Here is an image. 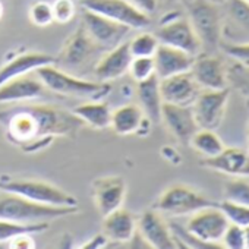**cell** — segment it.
Wrapping results in <instances>:
<instances>
[{
	"mask_svg": "<svg viewBox=\"0 0 249 249\" xmlns=\"http://www.w3.org/2000/svg\"><path fill=\"white\" fill-rule=\"evenodd\" d=\"M138 231L148 243L150 248L156 249H175L176 242L170 230V224L153 210L145 211L138 218Z\"/></svg>",
	"mask_w": 249,
	"mask_h": 249,
	"instance_id": "d6986e66",
	"label": "cell"
},
{
	"mask_svg": "<svg viewBox=\"0 0 249 249\" xmlns=\"http://www.w3.org/2000/svg\"><path fill=\"white\" fill-rule=\"evenodd\" d=\"M78 213L75 207H53L34 202L14 192L0 191V220H12L19 223H41L68 217Z\"/></svg>",
	"mask_w": 249,
	"mask_h": 249,
	"instance_id": "3957f363",
	"label": "cell"
},
{
	"mask_svg": "<svg viewBox=\"0 0 249 249\" xmlns=\"http://www.w3.org/2000/svg\"><path fill=\"white\" fill-rule=\"evenodd\" d=\"M106 52L87 34L84 27H79L66 40L59 57L56 59V66L68 73L82 76L84 73L94 72V68L100 57Z\"/></svg>",
	"mask_w": 249,
	"mask_h": 249,
	"instance_id": "277c9868",
	"label": "cell"
},
{
	"mask_svg": "<svg viewBox=\"0 0 249 249\" xmlns=\"http://www.w3.org/2000/svg\"><path fill=\"white\" fill-rule=\"evenodd\" d=\"M3 189V180H0V191Z\"/></svg>",
	"mask_w": 249,
	"mask_h": 249,
	"instance_id": "f6af8a7d",
	"label": "cell"
},
{
	"mask_svg": "<svg viewBox=\"0 0 249 249\" xmlns=\"http://www.w3.org/2000/svg\"><path fill=\"white\" fill-rule=\"evenodd\" d=\"M161 120L164 122L169 132L182 144H189L192 135L199 129L192 107L186 106L163 103Z\"/></svg>",
	"mask_w": 249,
	"mask_h": 249,
	"instance_id": "ac0fdd59",
	"label": "cell"
},
{
	"mask_svg": "<svg viewBox=\"0 0 249 249\" xmlns=\"http://www.w3.org/2000/svg\"><path fill=\"white\" fill-rule=\"evenodd\" d=\"M8 243H9L8 246L14 248V249H34L36 248L31 233H21V234L12 237Z\"/></svg>",
	"mask_w": 249,
	"mask_h": 249,
	"instance_id": "74e56055",
	"label": "cell"
},
{
	"mask_svg": "<svg viewBox=\"0 0 249 249\" xmlns=\"http://www.w3.org/2000/svg\"><path fill=\"white\" fill-rule=\"evenodd\" d=\"M240 88H242V87H240ZM242 89H243V92H245V94H246V95L249 97V85H248V84H245Z\"/></svg>",
	"mask_w": 249,
	"mask_h": 249,
	"instance_id": "7bdbcfd3",
	"label": "cell"
},
{
	"mask_svg": "<svg viewBox=\"0 0 249 249\" xmlns=\"http://www.w3.org/2000/svg\"><path fill=\"white\" fill-rule=\"evenodd\" d=\"M230 89H202L192 104V111L198 128L202 129H218L223 123Z\"/></svg>",
	"mask_w": 249,
	"mask_h": 249,
	"instance_id": "7c38bea8",
	"label": "cell"
},
{
	"mask_svg": "<svg viewBox=\"0 0 249 249\" xmlns=\"http://www.w3.org/2000/svg\"><path fill=\"white\" fill-rule=\"evenodd\" d=\"M2 17H3V5L0 3V18H2Z\"/></svg>",
	"mask_w": 249,
	"mask_h": 249,
	"instance_id": "ee69618b",
	"label": "cell"
},
{
	"mask_svg": "<svg viewBox=\"0 0 249 249\" xmlns=\"http://www.w3.org/2000/svg\"><path fill=\"white\" fill-rule=\"evenodd\" d=\"M208 2H211V3H215V5H223L224 2H226V0H208Z\"/></svg>",
	"mask_w": 249,
	"mask_h": 249,
	"instance_id": "b9f144b4",
	"label": "cell"
},
{
	"mask_svg": "<svg viewBox=\"0 0 249 249\" xmlns=\"http://www.w3.org/2000/svg\"><path fill=\"white\" fill-rule=\"evenodd\" d=\"M129 2L148 15L156 12V9L159 6V0H129Z\"/></svg>",
	"mask_w": 249,
	"mask_h": 249,
	"instance_id": "f35d334b",
	"label": "cell"
},
{
	"mask_svg": "<svg viewBox=\"0 0 249 249\" xmlns=\"http://www.w3.org/2000/svg\"><path fill=\"white\" fill-rule=\"evenodd\" d=\"M154 36L157 37L160 44L183 50L192 56H198L199 53H202L201 43L188 17H183L179 12H173L164 17Z\"/></svg>",
	"mask_w": 249,
	"mask_h": 249,
	"instance_id": "52a82bcc",
	"label": "cell"
},
{
	"mask_svg": "<svg viewBox=\"0 0 249 249\" xmlns=\"http://www.w3.org/2000/svg\"><path fill=\"white\" fill-rule=\"evenodd\" d=\"M3 191L18 194L34 202L53 207H75L78 201L71 194L54 186L53 183L34 179H12L3 180Z\"/></svg>",
	"mask_w": 249,
	"mask_h": 249,
	"instance_id": "8992f818",
	"label": "cell"
},
{
	"mask_svg": "<svg viewBox=\"0 0 249 249\" xmlns=\"http://www.w3.org/2000/svg\"><path fill=\"white\" fill-rule=\"evenodd\" d=\"M81 6L132 30H142L151 24L150 15L138 9L129 0H81Z\"/></svg>",
	"mask_w": 249,
	"mask_h": 249,
	"instance_id": "9c48e42d",
	"label": "cell"
},
{
	"mask_svg": "<svg viewBox=\"0 0 249 249\" xmlns=\"http://www.w3.org/2000/svg\"><path fill=\"white\" fill-rule=\"evenodd\" d=\"M124 195H126V183L120 176H104L92 182L94 204L103 217L120 208Z\"/></svg>",
	"mask_w": 249,
	"mask_h": 249,
	"instance_id": "e0dca14e",
	"label": "cell"
},
{
	"mask_svg": "<svg viewBox=\"0 0 249 249\" xmlns=\"http://www.w3.org/2000/svg\"><path fill=\"white\" fill-rule=\"evenodd\" d=\"M227 56H230L233 60H236L237 63L249 68V43L248 44H221L220 47Z\"/></svg>",
	"mask_w": 249,
	"mask_h": 249,
	"instance_id": "8d00e7d4",
	"label": "cell"
},
{
	"mask_svg": "<svg viewBox=\"0 0 249 249\" xmlns=\"http://www.w3.org/2000/svg\"><path fill=\"white\" fill-rule=\"evenodd\" d=\"M223 199L249 207V178H231L224 183Z\"/></svg>",
	"mask_w": 249,
	"mask_h": 249,
	"instance_id": "f546056e",
	"label": "cell"
},
{
	"mask_svg": "<svg viewBox=\"0 0 249 249\" xmlns=\"http://www.w3.org/2000/svg\"><path fill=\"white\" fill-rule=\"evenodd\" d=\"M185 6L202 53H215L221 47V6L208 0H185Z\"/></svg>",
	"mask_w": 249,
	"mask_h": 249,
	"instance_id": "5b68a950",
	"label": "cell"
},
{
	"mask_svg": "<svg viewBox=\"0 0 249 249\" xmlns=\"http://www.w3.org/2000/svg\"><path fill=\"white\" fill-rule=\"evenodd\" d=\"M153 59H154V66H156V76L159 79H164L173 75L189 72L195 56L183 50H179L166 44H160Z\"/></svg>",
	"mask_w": 249,
	"mask_h": 249,
	"instance_id": "603a6c76",
	"label": "cell"
},
{
	"mask_svg": "<svg viewBox=\"0 0 249 249\" xmlns=\"http://www.w3.org/2000/svg\"><path fill=\"white\" fill-rule=\"evenodd\" d=\"M137 95L140 107L150 119V122L159 123L161 120L163 98L160 94V79L154 75L142 82H137Z\"/></svg>",
	"mask_w": 249,
	"mask_h": 249,
	"instance_id": "484cf974",
	"label": "cell"
},
{
	"mask_svg": "<svg viewBox=\"0 0 249 249\" xmlns=\"http://www.w3.org/2000/svg\"><path fill=\"white\" fill-rule=\"evenodd\" d=\"M191 75L201 89H223L229 88L227 71L220 57L214 53H199L195 56Z\"/></svg>",
	"mask_w": 249,
	"mask_h": 249,
	"instance_id": "5bb4252c",
	"label": "cell"
},
{
	"mask_svg": "<svg viewBox=\"0 0 249 249\" xmlns=\"http://www.w3.org/2000/svg\"><path fill=\"white\" fill-rule=\"evenodd\" d=\"M73 113L91 128L95 129H107L111 123V110L106 103L91 100L89 103H84L73 108Z\"/></svg>",
	"mask_w": 249,
	"mask_h": 249,
	"instance_id": "4316f807",
	"label": "cell"
},
{
	"mask_svg": "<svg viewBox=\"0 0 249 249\" xmlns=\"http://www.w3.org/2000/svg\"><path fill=\"white\" fill-rule=\"evenodd\" d=\"M36 75L41 79L49 91L68 97L89 98L97 101L104 98L111 89V85L108 82L89 81L82 76L68 73L59 69L56 65L41 66L36 71Z\"/></svg>",
	"mask_w": 249,
	"mask_h": 249,
	"instance_id": "7a4b0ae2",
	"label": "cell"
},
{
	"mask_svg": "<svg viewBox=\"0 0 249 249\" xmlns=\"http://www.w3.org/2000/svg\"><path fill=\"white\" fill-rule=\"evenodd\" d=\"M81 25L104 52H108L122 44L123 41H126L128 36L132 31V28L126 25L85 9H82Z\"/></svg>",
	"mask_w": 249,
	"mask_h": 249,
	"instance_id": "30bf717a",
	"label": "cell"
},
{
	"mask_svg": "<svg viewBox=\"0 0 249 249\" xmlns=\"http://www.w3.org/2000/svg\"><path fill=\"white\" fill-rule=\"evenodd\" d=\"M128 43L132 57H153L160 46L157 37L150 33H141Z\"/></svg>",
	"mask_w": 249,
	"mask_h": 249,
	"instance_id": "4dcf8cb0",
	"label": "cell"
},
{
	"mask_svg": "<svg viewBox=\"0 0 249 249\" xmlns=\"http://www.w3.org/2000/svg\"><path fill=\"white\" fill-rule=\"evenodd\" d=\"M101 229L108 242L128 243L132 242L138 231V218L131 211L120 207L103 217Z\"/></svg>",
	"mask_w": 249,
	"mask_h": 249,
	"instance_id": "7402d4cb",
	"label": "cell"
},
{
	"mask_svg": "<svg viewBox=\"0 0 249 249\" xmlns=\"http://www.w3.org/2000/svg\"><path fill=\"white\" fill-rule=\"evenodd\" d=\"M249 43V5L243 0H226L221 5V44Z\"/></svg>",
	"mask_w": 249,
	"mask_h": 249,
	"instance_id": "8fae6325",
	"label": "cell"
},
{
	"mask_svg": "<svg viewBox=\"0 0 249 249\" xmlns=\"http://www.w3.org/2000/svg\"><path fill=\"white\" fill-rule=\"evenodd\" d=\"M243 234H245V249H249V226L243 227Z\"/></svg>",
	"mask_w": 249,
	"mask_h": 249,
	"instance_id": "60d3db41",
	"label": "cell"
},
{
	"mask_svg": "<svg viewBox=\"0 0 249 249\" xmlns=\"http://www.w3.org/2000/svg\"><path fill=\"white\" fill-rule=\"evenodd\" d=\"M107 237L103 234V233H98L97 236H94L91 240H88L85 245H82L81 248H85V249H97V248H104L106 243H107Z\"/></svg>",
	"mask_w": 249,
	"mask_h": 249,
	"instance_id": "ab89813d",
	"label": "cell"
},
{
	"mask_svg": "<svg viewBox=\"0 0 249 249\" xmlns=\"http://www.w3.org/2000/svg\"><path fill=\"white\" fill-rule=\"evenodd\" d=\"M54 63H56V57L46 54V53L28 52V53L18 54L0 68V87L6 84L8 81L19 78L25 73L36 72L41 66L54 65Z\"/></svg>",
	"mask_w": 249,
	"mask_h": 249,
	"instance_id": "cb8c5ba5",
	"label": "cell"
},
{
	"mask_svg": "<svg viewBox=\"0 0 249 249\" xmlns=\"http://www.w3.org/2000/svg\"><path fill=\"white\" fill-rule=\"evenodd\" d=\"M198 154H201L204 159L215 157L224 150V142L213 129H202L199 128L191 138L189 144Z\"/></svg>",
	"mask_w": 249,
	"mask_h": 249,
	"instance_id": "83f0119b",
	"label": "cell"
},
{
	"mask_svg": "<svg viewBox=\"0 0 249 249\" xmlns=\"http://www.w3.org/2000/svg\"><path fill=\"white\" fill-rule=\"evenodd\" d=\"M8 140L25 153L50 145L56 137H76L85 123L73 113L50 104L18 103L0 111Z\"/></svg>",
	"mask_w": 249,
	"mask_h": 249,
	"instance_id": "6da1fadb",
	"label": "cell"
},
{
	"mask_svg": "<svg viewBox=\"0 0 249 249\" xmlns=\"http://www.w3.org/2000/svg\"><path fill=\"white\" fill-rule=\"evenodd\" d=\"M223 248L227 249H245V234L243 227L229 223L223 237H221Z\"/></svg>",
	"mask_w": 249,
	"mask_h": 249,
	"instance_id": "e575fe53",
	"label": "cell"
},
{
	"mask_svg": "<svg viewBox=\"0 0 249 249\" xmlns=\"http://www.w3.org/2000/svg\"><path fill=\"white\" fill-rule=\"evenodd\" d=\"M49 229L47 221L41 223H19L12 220H0V243H8L12 237L21 233H41Z\"/></svg>",
	"mask_w": 249,
	"mask_h": 249,
	"instance_id": "f1b7e54d",
	"label": "cell"
},
{
	"mask_svg": "<svg viewBox=\"0 0 249 249\" xmlns=\"http://www.w3.org/2000/svg\"><path fill=\"white\" fill-rule=\"evenodd\" d=\"M201 91V87L196 84L191 72L160 79V94L163 103L192 107Z\"/></svg>",
	"mask_w": 249,
	"mask_h": 249,
	"instance_id": "9a60e30c",
	"label": "cell"
},
{
	"mask_svg": "<svg viewBox=\"0 0 249 249\" xmlns=\"http://www.w3.org/2000/svg\"><path fill=\"white\" fill-rule=\"evenodd\" d=\"M217 204L218 202L211 201L208 196L195 191L194 188L176 183L169 186L159 196L156 208L170 215H186L205 207H214Z\"/></svg>",
	"mask_w": 249,
	"mask_h": 249,
	"instance_id": "ba28073f",
	"label": "cell"
},
{
	"mask_svg": "<svg viewBox=\"0 0 249 249\" xmlns=\"http://www.w3.org/2000/svg\"><path fill=\"white\" fill-rule=\"evenodd\" d=\"M218 208L223 211L229 223L240 226V227L249 226V207L223 199L218 202Z\"/></svg>",
	"mask_w": 249,
	"mask_h": 249,
	"instance_id": "1f68e13d",
	"label": "cell"
},
{
	"mask_svg": "<svg viewBox=\"0 0 249 249\" xmlns=\"http://www.w3.org/2000/svg\"><path fill=\"white\" fill-rule=\"evenodd\" d=\"M243 2H246V3H248V5H249V0H243Z\"/></svg>",
	"mask_w": 249,
	"mask_h": 249,
	"instance_id": "bcb514c9",
	"label": "cell"
},
{
	"mask_svg": "<svg viewBox=\"0 0 249 249\" xmlns=\"http://www.w3.org/2000/svg\"><path fill=\"white\" fill-rule=\"evenodd\" d=\"M150 120L140 104H124L111 111L110 128L117 135H132L141 131L142 124Z\"/></svg>",
	"mask_w": 249,
	"mask_h": 249,
	"instance_id": "d4e9b609",
	"label": "cell"
},
{
	"mask_svg": "<svg viewBox=\"0 0 249 249\" xmlns=\"http://www.w3.org/2000/svg\"><path fill=\"white\" fill-rule=\"evenodd\" d=\"M53 8V18L54 22L59 24H69L73 17H75V3L72 0H56V2L52 5Z\"/></svg>",
	"mask_w": 249,
	"mask_h": 249,
	"instance_id": "d590c367",
	"label": "cell"
},
{
	"mask_svg": "<svg viewBox=\"0 0 249 249\" xmlns=\"http://www.w3.org/2000/svg\"><path fill=\"white\" fill-rule=\"evenodd\" d=\"M227 226L229 221L217 204L214 207H205L192 213L185 227L189 233L205 243L221 245V237Z\"/></svg>",
	"mask_w": 249,
	"mask_h": 249,
	"instance_id": "4fadbf2b",
	"label": "cell"
},
{
	"mask_svg": "<svg viewBox=\"0 0 249 249\" xmlns=\"http://www.w3.org/2000/svg\"><path fill=\"white\" fill-rule=\"evenodd\" d=\"M34 72L25 73L19 78L8 81L0 87V106L2 104H18L28 103L41 98L47 88L37 76H33Z\"/></svg>",
	"mask_w": 249,
	"mask_h": 249,
	"instance_id": "2e32d148",
	"label": "cell"
},
{
	"mask_svg": "<svg viewBox=\"0 0 249 249\" xmlns=\"http://www.w3.org/2000/svg\"><path fill=\"white\" fill-rule=\"evenodd\" d=\"M131 60H132V54L129 52V43L123 41L122 44L106 52L100 57V60L94 68L92 75L95 76L97 81L101 82L114 81L128 72Z\"/></svg>",
	"mask_w": 249,
	"mask_h": 249,
	"instance_id": "44dd1931",
	"label": "cell"
},
{
	"mask_svg": "<svg viewBox=\"0 0 249 249\" xmlns=\"http://www.w3.org/2000/svg\"><path fill=\"white\" fill-rule=\"evenodd\" d=\"M201 166L230 178H249V151L237 147H224L215 157L204 159Z\"/></svg>",
	"mask_w": 249,
	"mask_h": 249,
	"instance_id": "ffe728a7",
	"label": "cell"
},
{
	"mask_svg": "<svg viewBox=\"0 0 249 249\" xmlns=\"http://www.w3.org/2000/svg\"><path fill=\"white\" fill-rule=\"evenodd\" d=\"M128 72L135 82H142L156 75L154 59L153 57H132Z\"/></svg>",
	"mask_w": 249,
	"mask_h": 249,
	"instance_id": "d6a6232c",
	"label": "cell"
},
{
	"mask_svg": "<svg viewBox=\"0 0 249 249\" xmlns=\"http://www.w3.org/2000/svg\"><path fill=\"white\" fill-rule=\"evenodd\" d=\"M30 19L37 27H47L53 24L54 18L52 3L44 2V0H38V2L33 3L30 8Z\"/></svg>",
	"mask_w": 249,
	"mask_h": 249,
	"instance_id": "836d02e7",
	"label": "cell"
}]
</instances>
